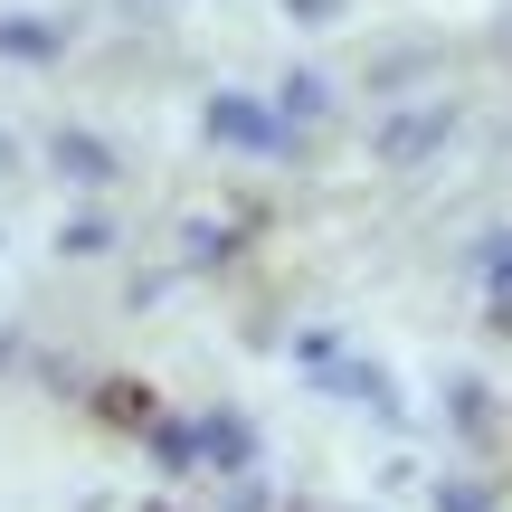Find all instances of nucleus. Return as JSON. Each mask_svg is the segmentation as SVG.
<instances>
[{
    "mask_svg": "<svg viewBox=\"0 0 512 512\" xmlns=\"http://www.w3.org/2000/svg\"><path fill=\"white\" fill-rule=\"evenodd\" d=\"M200 446H209V465H247V427H238V418H209Z\"/></svg>",
    "mask_w": 512,
    "mask_h": 512,
    "instance_id": "39448f33",
    "label": "nucleus"
},
{
    "mask_svg": "<svg viewBox=\"0 0 512 512\" xmlns=\"http://www.w3.org/2000/svg\"><path fill=\"white\" fill-rule=\"evenodd\" d=\"M57 162H67L76 181H114V162H105V143H86V133H67V143H57Z\"/></svg>",
    "mask_w": 512,
    "mask_h": 512,
    "instance_id": "20e7f679",
    "label": "nucleus"
},
{
    "mask_svg": "<svg viewBox=\"0 0 512 512\" xmlns=\"http://www.w3.org/2000/svg\"><path fill=\"white\" fill-rule=\"evenodd\" d=\"M0 57H57V29H38V19H0Z\"/></svg>",
    "mask_w": 512,
    "mask_h": 512,
    "instance_id": "7ed1b4c3",
    "label": "nucleus"
},
{
    "mask_svg": "<svg viewBox=\"0 0 512 512\" xmlns=\"http://www.w3.org/2000/svg\"><path fill=\"white\" fill-rule=\"evenodd\" d=\"M446 512H484V503H494V494H484V484H446V494H437Z\"/></svg>",
    "mask_w": 512,
    "mask_h": 512,
    "instance_id": "423d86ee",
    "label": "nucleus"
},
{
    "mask_svg": "<svg viewBox=\"0 0 512 512\" xmlns=\"http://www.w3.org/2000/svg\"><path fill=\"white\" fill-rule=\"evenodd\" d=\"M200 133H209V143H228V152H294V124H285V114H266V105H247V95H209Z\"/></svg>",
    "mask_w": 512,
    "mask_h": 512,
    "instance_id": "f257e3e1",
    "label": "nucleus"
},
{
    "mask_svg": "<svg viewBox=\"0 0 512 512\" xmlns=\"http://www.w3.org/2000/svg\"><path fill=\"white\" fill-rule=\"evenodd\" d=\"M494 332H512V294H503V304H494Z\"/></svg>",
    "mask_w": 512,
    "mask_h": 512,
    "instance_id": "0eeeda50",
    "label": "nucleus"
},
{
    "mask_svg": "<svg viewBox=\"0 0 512 512\" xmlns=\"http://www.w3.org/2000/svg\"><path fill=\"white\" fill-rule=\"evenodd\" d=\"M437 143H446V105H418V114H399L380 133V162H427Z\"/></svg>",
    "mask_w": 512,
    "mask_h": 512,
    "instance_id": "f03ea898",
    "label": "nucleus"
}]
</instances>
